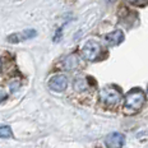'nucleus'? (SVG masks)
Instances as JSON below:
<instances>
[{
    "label": "nucleus",
    "instance_id": "nucleus-1",
    "mask_svg": "<svg viewBox=\"0 0 148 148\" xmlns=\"http://www.w3.org/2000/svg\"><path fill=\"white\" fill-rule=\"evenodd\" d=\"M144 101H146V95H144L143 91H140V89H132L125 96L123 110H124L126 115L137 114L143 107Z\"/></svg>",
    "mask_w": 148,
    "mask_h": 148
},
{
    "label": "nucleus",
    "instance_id": "nucleus-2",
    "mask_svg": "<svg viewBox=\"0 0 148 148\" xmlns=\"http://www.w3.org/2000/svg\"><path fill=\"white\" fill-rule=\"evenodd\" d=\"M100 100L103 103L109 105V106H115L119 102H121L123 96L116 88L107 86V87H103L100 91Z\"/></svg>",
    "mask_w": 148,
    "mask_h": 148
},
{
    "label": "nucleus",
    "instance_id": "nucleus-3",
    "mask_svg": "<svg viewBox=\"0 0 148 148\" xmlns=\"http://www.w3.org/2000/svg\"><path fill=\"white\" fill-rule=\"evenodd\" d=\"M101 55V45L97 41H91L86 42V45L82 49V56L83 59L88 60V61H95L100 58Z\"/></svg>",
    "mask_w": 148,
    "mask_h": 148
},
{
    "label": "nucleus",
    "instance_id": "nucleus-4",
    "mask_svg": "<svg viewBox=\"0 0 148 148\" xmlns=\"http://www.w3.org/2000/svg\"><path fill=\"white\" fill-rule=\"evenodd\" d=\"M49 87H50V89H52V91H55V92L65 91L66 87H68V78L65 75H63V74H56V75H54L50 79V82H49Z\"/></svg>",
    "mask_w": 148,
    "mask_h": 148
},
{
    "label": "nucleus",
    "instance_id": "nucleus-5",
    "mask_svg": "<svg viewBox=\"0 0 148 148\" xmlns=\"http://www.w3.org/2000/svg\"><path fill=\"white\" fill-rule=\"evenodd\" d=\"M124 41V33L120 29H116L114 32L106 33L102 36V42L107 46H116Z\"/></svg>",
    "mask_w": 148,
    "mask_h": 148
},
{
    "label": "nucleus",
    "instance_id": "nucleus-6",
    "mask_svg": "<svg viewBox=\"0 0 148 148\" xmlns=\"http://www.w3.org/2000/svg\"><path fill=\"white\" fill-rule=\"evenodd\" d=\"M125 143V137L124 134L118 133V132H114V133L109 134L105 139V144L109 148H120L123 147Z\"/></svg>",
    "mask_w": 148,
    "mask_h": 148
},
{
    "label": "nucleus",
    "instance_id": "nucleus-7",
    "mask_svg": "<svg viewBox=\"0 0 148 148\" xmlns=\"http://www.w3.org/2000/svg\"><path fill=\"white\" fill-rule=\"evenodd\" d=\"M36 36V31L35 29H26L21 33H14V35L8 37L9 42H19V41H24V40H29L32 37Z\"/></svg>",
    "mask_w": 148,
    "mask_h": 148
},
{
    "label": "nucleus",
    "instance_id": "nucleus-8",
    "mask_svg": "<svg viewBox=\"0 0 148 148\" xmlns=\"http://www.w3.org/2000/svg\"><path fill=\"white\" fill-rule=\"evenodd\" d=\"M61 66L64 68L65 70H74L79 66V58L75 54H72V55H68L65 59L63 60L61 63Z\"/></svg>",
    "mask_w": 148,
    "mask_h": 148
},
{
    "label": "nucleus",
    "instance_id": "nucleus-9",
    "mask_svg": "<svg viewBox=\"0 0 148 148\" xmlns=\"http://www.w3.org/2000/svg\"><path fill=\"white\" fill-rule=\"evenodd\" d=\"M73 88L74 91L77 92H83V91H87L88 88V82L84 77H77L75 81L73 83Z\"/></svg>",
    "mask_w": 148,
    "mask_h": 148
},
{
    "label": "nucleus",
    "instance_id": "nucleus-10",
    "mask_svg": "<svg viewBox=\"0 0 148 148\" xmlns=\"http://www.w3.org/2000/svg\"><path fill=\"white\" fill-rule=\"evenodd\" d=\"M12 137V129L8 125L0 126V138H9Z\"/></svg>",
    "mask_w": 148,
    "mask_h": 148
},
{
    "label": "nucleus",
    "instance_id": "nucleus-11",
    "mask_svg": "<svg viewBox=\"0 0 148 148\" xmlns=\"http://www.w3.org/2000/svg\"><path fill=\"white\" fill-rule=\"evenodd\" d=\"M128 1L135 5H144L147 3V0H128Z\"/></svg>",
    "mask_w": 148,
    "mask_h": 148
},
{
    "label": "nucleus",
    "instance_id": "nucleus-12",
    "mask_svg": "<svg viewBox=\"0 0 148 148\" xmlns=\"http://www.w3.org/2000/svg\"><path fill=\"white\" fill-rule=\"evenodd\" d=\"M7 92H4L3 91V89H0V102H1V101H4L5 98H7Z\"/></svg>",
    "mask_w": 148,
    "mask_h": 148
},
{
    "label": "nucleus",
    "instance_id": "nucleus-13",
    "mask_svg": "<svg viewBox=\"0 0 148 148\" xmlns=\"http://www.w3.org/2000/svg\"><path fill=\"white\" fill-rule=\"evenodd\" d=\"M107 1H109V3H112V1H115V0H107Z\"/></svg>",
    "mask_w": 148,
    "mask_h": 148
},
{
    "label": "nucleus",
    "instance_id": "nucleus-14",
    "mask_svg": "<svg viewBox=\"0 0 148 148\" xmlns=\"http://www.w3.org/2000/svg\"><path fill=\"white\" fill-rule=\"evenodd\" d=\"M0 68H1V61H0Z\"/></svg>",
    "mask_w": 148,
    "mask_h": 148
}]
</instances>
